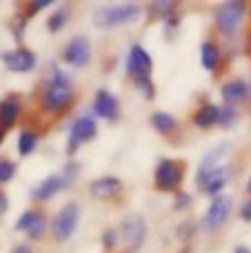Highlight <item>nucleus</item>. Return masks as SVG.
<instances>
[{
    "instance_id": "2eb2a0df",
    "label": "nucleus",
    "mask_w": 251,
    "mask_h": 253,
    "mask_svg": "<svg viewBox=\"0 0 251 253\" xmlns=\"http://www.w3.org/2000/svg\"><path fill=\"white\" fill-rule=\"evenodd\" d=\"M220 96H222V100H225L227 105H236V102L245 100V98L249 96V84L245 83V80H240V78L229 80V83L222 84Z\"/></svg>"
},
{
    "instance_id": "f8f14e48",
    "label": "nucleus",
    "mask_w": 251,
    "mask_h": 253,
    "mask_svg": "<svg viewBox=\"0 0 251 253\" xmlns=\"http://www.w3.org/2000/svg\"><path fill=\"white\" fill-rule=\"evenodd\" d=\"M0 58H2V62L7 65V69L16 71V74H27V71H31L36 67L34 51H29V49H25V47L13 49V51H4Z\"/></svg>"
},
{
    "instance_id": "bb28decb",
    "label": "nucleus",
    "mask_w": 251,
    "mask_h": 253,
    "mask_svg": "<svg viewBox=\"0 0 251 253\" xmlns=\"http://www.w3.org/2000/svg\"><path fill=\"white\" fill-rule=\"evenodd\" d=\"M44 215L42 213H38V218H36V222L29 227V231H27V236L31 238V240H38V238H42V233H44Z\"/></svg>"
},
{
    "instance_id": "0eeeda50",
    "label": "nucleus",
    "mask_w": 251,
    "mask_h": 253,
    "mask_svg": "<svg viewBox=\"0 0 251 253\" xmlns=\"http://www.w3.org/2000/svg\"><path fill=\"white\" fill-rule=\"evenodd\" d=\"M231 178V169L229 167H216V169H200L196 173V184L205 189V193L211 198H218L227 182Z\"/></svg>"
},
{
    "instance_id": "393cba45",
    "label": "nucleus",
    "mask_w": 251,
    "mask_h": 253,
    "mask_svg": "<svg viewBox=\"0 0 251 253\" xmlns=\"http://www.w3.org/2000/svg\"><path fill=\"white\" fill-rule=\"evenodd\" d=\"M238 120V114H236V109L231 105H227V107H222L220 109V120H218V125L220 126H225V129H229L231 125Z\"/></svg>"
},
{
    "instance_id": "c85d7f7f",
    "label": "nucleus",
    "mask_w": 251,
    "mask_h": 253,
    "mask_svg": "<svg viewBox=\"0 0 251 253\" xmlns=\"http://www.w3.org/2000/svg\"><path fill=\"white\" fill-rule=\"evenodd\" d=\"M16 173V165L11 160H0V182H9Z\"/></svg>"
},
{
    "instance_id": "c756f323",
    "label": "nucleus",
    "mask_w": 251,
    "mask_h": 253,
    "mask_svg": "<svg viewBox=\"0 0 251 253\" xmlns=\"http://www.w3.org/2000/svg\"><path fill=\"white\" fill-rule=\"evenodd\" d=\"M138 89H140L142 93H145V98H154L156 96V89H154V83H151V78H145V80H138Z\"/></svg>"
},
{
    "instance_id": "4468645a",
    "label": "nucleus",
    "mask_w": 251,
    "mask_h": 253,
    "mask_svg": "<svg viewBox=\"0 0 251 253\" xmlns=\"http://www.w3.org/2000/svg\"><path fill=\"white\" fill-rule=\"evenodd\" d=\"M93 109H96V114L105 120H116L118 114H120V105H118V100H116V96L109 93V91H105V89L96 93Z\"/></svg>"
},
{
    "instance_id": "39448f33",
    "label": "nucleus",
    "mask_w": 251,
    "mask_h": 253,
    "mask_svg": "<svg viewBox=\"0 0 251 253\" xmlns=\"http://www.w3.org/2000/svg\"><path fill=\"white\" fill-rule=\"evenodd\" d=\"M247 13V4L243 0H229V2L220 4L216 9V25L222 34H234L240 27V22L245 20Z\"/></svg>"
},
{
    "instance_id": "f3484780",
    "label": "nucleus",
    "mask_w": 251,
    "mask_h": 253,
    "mask_svg": "<svg viewBox=\"0 0 251 253\" xmlns=\"http://www.w3.org/2000/svg\"><path fill=\"white\" fill-rule=\"evenodd\" d=\"M218 120H220V107L211 105V102H205L194 114V125L198 129H211L218 125Z\"/></svg>"
},
{
    "instance_id": "f03ea898",
    "label": "nucleus",
    "mask_w": 251,
    "mask_h": 253,
    "mask_svg": "<svg viewBox=\"0 0 251 253\" xmlns=\"http://www.w3.org/2000/svg\"><path fill=\"white\" fill-rule=\"evenodd\" d=\"M142 9L138 4H114V7H102L93 13V25L98 29H114L118 25H127L133 22L136 18H140Z\"/></svg>"
},
{
    "instance_id": "f704fd0d",
    "label": "nucleus",
    "mask_w": 251,
    "mask_h": 253,
    "mask_svg": "<svg viewBox=\"0 0 251 253\" xmlns=\"http://www.w3.org/2000/svg\"><path fill=\"white\" fill-rule=\"evenodd\" d=\"M194 231V227H191V222H185L180 229H178V236H182V238H189V233Z\"/></svg>"
},
{
    "instance_id": "a19ab883",
    "label": "nucleus",
    "mask_w": 251,
    "mask_h": 253,
    "mask_svg": "<svg viewBox=\"0 0 251 253\" xmlns=\"http://www.w3.org/2000/svg\"><path fill=\"white\" fill-rule=\"evenodd\" d=\"M180 253H189V249H182V251H180Z\"/></svg>"
},
{
    "instance_id": "6ab92c4d",
    "label": "nucleus",
    "mask_w": 251,
    "mask_h": 253,
    "mask_svg": "<svg viewBox=\"0 0 251 253\" xmlns=\"http://www.w3.org/2000/svg\"><path fill=\"white\" fill-rule=\"evenodd\" d=\"M200 60H203V67L207 71H216L218 65H220V49H218V44L211 42V40L203 42V47H200Z\"/></svg>"
},
{
    "instance_id": "4c0bfd02",
    "label": "nucleus",
    "mask_w": 251,
    "mask_h": 253,
    "mask_svg": "<svg viewBox=\"0 0 251 253\" xmlns=\"http://www.w3.org/2000/svg\"><path fill=\"white\" fill-rule=\"evenodd\" d=\"M234 253H251V249H247V247H238V249H234Z\"/></svg>"
},
{
    "instance_id": "58836bf2",
    "label": "nucleus",
    "mask_w": 251,
    "mask_h": 253,
    "mask_svg": "<svg viewBox=\"0 0 251 253\" xmlns=\"http://www.w3.org/2000/svg\"><path fill=\"white\" fill-rule=\"evenodd\" d=\"M2 140H4V129H0V144H2Z\"/></svg>"
},
{
    "instance_id": "dca6fc26",
    "label": "nucleus",
    "mask_w": 251,
    "mask_h": 253,
    "mask_svg": "<svg viewBox=\"0 0 251 253\" xmlns=\"http://www.w3.org/2000/svg\"><path fill=\"white\" fill-rule=\"evenodd\" d=\"M62 187H65L62 175H49V178H44L42 182L31 191V198H34V200H49V198H53L58 191H62Z\"/></svg>"
},
{
    "instance_id": "9b49d317",
    "label": "nucleus",
    "mask_w": 251,
    "mask_h": 253,
    "mask_svg": "<svg viewBox=\"0 0 251 253\" xmlns=\"http://www.w3.org/2000/svg\"><path fill=\"white\" fill-rule=\"evenodd\" d=\"M98 133V126H96V120L89 118V116H83L78 118L71 126V135H69V153H74L78 149V144L83 142H89L93 140Z\"/></svg>"
},
{
    "instance_id": "20e7f679",
    "label": "nucleus",
    "mask_w": 251,
    "mask_h": 253,
    "mask_svg": "<svg viewBox=\"0 0 251 253\" xmlns=\"http://www.w3.org/2000/svg\"><path fill=\"white\" fill-rule=\"evenodd\" d=\"M182 178H185V165L176 160H169V158H163L156 167L154 173V182L158 191H178Z\"/></svg>"
},
{
    "instance_id": "aec40b11",
    "label": "nucleus",
    "mask_w": 251,
    "mask_h": 253,
    "mask_svg": "<svg viewBox=\"0 0 251 253\" xmlns=\"http://www.w3.org/2000/svg\"><path fill=\"white\" fill-rule=\"evenodd\" d=\"M151 125H154V129L163 135H169L178 129V120L173 118L171 114H165V111H156V114L151 116Z\"/></svg>"
},
{
    "instance_id": "473e14b6",
    "label": "nucleus",
    "mask_w": 251,
    "mask_h": 253,
    "mask_svg": "<svg viewBox=\"0 0 251 253\" xmlns=\"http://www.w3.org/2000/svg\"><path fill=\"white\" fill-rule=\"evenodd\" d=\"M76 169H78V165H76V162H74V165H67L65 167V178H62V180H65V184H69L71 180L76 178Z\"/></svg>"
},
{
    "instance_id": "a878e982",
    "label": "nucleus",
    "mask_w": 251,
    "mask_h": 253,
    "mask_svg": "<svg viewBox=\"0 0 251 253\" xmlns=\"http://www.w3.org/2000/svg\"><path fill=\"white\" fill-rule=\"evenodd\" d=\"M36 218H38V211H34V209H31V211H25V213H22L20 218H18L16 229H18V231H25V233H27V231H29L31 224L36 222Z\"/></svg>"
},
{
    "instance_id": "cd10ccee",
    "label": "nucleus",
    "mask_w": 251,
    "mask_h": 253,
    "mask_svg": "<svg viewBox=\"0 0 251 253\" xmlns=\"http://www.w3.org/2000/svg\"><path fill=\"white\" fill-rule=\"evenodd\" d=\"M118 231L116 229H107L105 233H102V247H105L107 251H114L116 247H118Z\"/></svg>"
},
{
    "instance_id": "423d86ee",
    "label": "nucleus",
    "mask_w": 251,
    "mask_h": 253,
    "mask_svg": "<svg viewBox=\"0 0 251 253\" xmlns=\"http://www.w3.org/2000/svg\"><path fill=\"white\" fill-rule=\"evenodd\" d=\"M78 215H80V209L76 202H69V205H65L58 211V215L53 218V224H51L53 236H56L58 242H67L74 236L76 224H78Z\"/></svg>"
},
{
    "instance_id": "9d476101",
    "label": "nucleus",
    "mask_w": 251,
    "mask_h": 253,
    "mask_svg": "<svg viewBox=\"0 0 251 253\" xmlns=\"http://www.w3.org/2000/svg\"><path fill=\"white\" fill-rule=\"evenodd\" d=\"M89 58H91V44L84 36L71 38L69 44L65 47V53H62V60L74 67H84L89 62Z\"/></svg>"
},
{
    "instance_id": "e433bc0d",
    "label": "nucleus",
    "mask_w": 251,
    "mask_h": 253,
    "mask_svg": "<svg viewBox=\"0 0 251 253\" xmlns=\"http://www.w3.org/2000/svg\"><path fill=\"white\" fill-rule=\"evenodd\" d=\"M11 253H31V249H29V247H27V245H18V247H16V249H13Z\"/></svg>"
},
{
    "instance_id": "1a4fd4ad",
    "label": "nucleus",
    "mask_w": 251,
    "mask_h": 253,
    "mask_svg": "<svg viewBox=\"0 0 251 253\" xmlns=\"http://www.w3.org/2000/svg\"><path fill=\"white\" fill-rule=\"evenodd\" d=\"M151 69H154L151 56L145 51V47L133 44V47L129 49V58H127V74L133 78V83H138V80L149 78Z\"/></svg>"
},
{
    "instance_id": "7c9ffc66",
    "label": "nucleus",
    "mask_w": 251,
    "mask_h": 253,
    "mask_svg": "<svg viewBox=\"0 0 251 253\" xmlns=\"http://www.w3.org/2000/svg\"><path fill=\"white\" fill-rule=\"evenodd\" d=\"M189 205H191V196H189V193H185V191L176 193V200H173V209L180 211V209H187Z\"/></svg>"
},
{
    "instance_id": "2f4dec72",
    "label": "nucleus",
    "mask_w": 251,
    "mask_h": 253,
    "mask_svg": "<svg viewBox=\"0 0 251 253\" xmlns=\"http://www.w3.org/2000/svg\"><path fill=\"white\" fill-rule=\"evenodd\" d=\"M51 4V0H36V2H29L27 4V16H34L36 11H40V9H44V7H49Z\"/></svg>"
},
{
    "instance_id": "7ed1b4c3",
    "label": "nucleus",
    "mask_w": 251,
    "mask_h": 253,
    "mask_svg": "<svg viewBox=\"0 0 251 253\" xmlns=\"http://www.w3.org/2000/svg\"><path fill=\"white\" fill-rule=\"evenodd\" d=\"M120 242L125 245V253H136L145 242L147 236V227H145V220L142 215L138 213H129L127 218L120 222Z\"/></svg>"
},
{
    "instance_id": "ddd939ff",
    "label": "nucleus",
    "mask_w": 251,
    "mask_h": 253,
    "mask_svg": "<svg viewBox=\"0 0 251 253\" xmlns=\"http://www.w3.org/2000/svg\"><path fill=\"white\" fill-rule=\"evenodd\" d=\"M123 191V182L114 175H105V178H98L89 184V193H91L96 200H111V198L120 196Z\"/></svg>"
},
{
    "instance_id": "72a5a7b5",
    "label": "nucleus",
    "mask_w": 251,
    "mask_h": 253,
    "mask_svg": "<svg viewBox=\"0 0 251 253\" xmlns=\"http://www.w3.org/2000/svg\"><path fill=\"white\" fill-rule=\"evenodd\" d=\"M240 218H243L245 222H251V200L240 207Z\"/></svg>"
},
{
    "instance_id": "f257e3e1",
    "label": "nucleus",
    "mask_w": 251,
    "mask_h": 253,
    "mask_svg": "<svg viewBox=\"0 0 251 253\" xmlns=\"http://www.w3.org/2000/svg\"><path fill=\"white\" fill-rule=\"evenodd\" d=\"M74 102V89H71V83L62 71L56 69L51 83L47 84V89L42 91V107L51 114H60L67 107Z\"/></svg>"
},
{
    "instance_id": "ea45409f",
    "label": "nucleus",
    "mask_w": 251,
    "mask_h": 253,
    "mask_svg": "<svg viewBox=\"0 0 251 253\" xmlns=\"http://www.w3.org/2000/svg\"><path fill=\"white\" fill-rule=\"evenodd\" d=\"M247 191L251 193V178H249V182H247Z\"/></svg>"
},
{
    "instance_id": "4be33fe9",
    "label": "nucleus",
    "mask_w": 251,
    "mask_h": 253,
    "mask_svg": "<svg viewBox=\"0 0 251 253\" xmlns=\"http://www.w3.org/2000/svg\"><path fill=\"white\" fill-rule=\"evenodd\" d=\"M227 151H229V144H227V142L218 144L216 149H211V151H209L207 156L203 158V167H200V169H207V171H209V169H216V167H218V160H220V158L225 156Z\"/></svg>"
},
{
    "instance_id": "a211bd4d",
    "label": "nucleus",
    "mask_w": 251,
    "mask_h": 253,
    "mask_svg": "<svg viewBox=\"0 0 251 253\" xmlns=\"http://www.w3.org/2000/svg\"><path fill=\"white\" fill-rule=\"evenodd\" d=\"M18 116H20V102L16 96H9L0 102V129H9L16 125Z\"/></svg>"
},
{
    "instance_id": "b1692460",
    "label": "nucleus",
    "mask_w": 251,
    "mask_h": 253,
    "mask_svg": "<svg viewBox=\"0 0 251 253\" xmlns=\"http://www.w3.org/2000/svg\"><path fill=\"white\" fill-rule=\"evenodd\" d=\"M67 20H69V9H58L56 13H51L47 20V29L49 31H60L62 27L67 25Z\"/></svg>"
},
{
    "instance_id": "412c9836",
    "label": "nucleus",
    "mask_w": 251,
    "mask_h": 253,
    "mask_svg": "<svg viewBox=\"0 0 251 253\" xmlns=\"http://www.w3.org/2000/svg\"><path fill=\"white\" fill-rule=\"evenodd\" d=\"M36 144H38V133L36 131H31V129L20 131V135H18V151H20V156L34 153Z\"/></svg>"
},
{
    "instance_id": "5701e85b",
    "label": "nucleus",
    "mask_w": 251,
    "mask_h": 253,
    "mask_svg": "<svg viewBox=\"0 0 251 253\" xmlns=\"http://www.w3.org/2000/svg\"><path fill=\"white\" fill-rule=\"evenodd\" d=\"M176 2L171 0H163V2H151L149 4V16L151 18H171Z\"/></svg>"
},
{
    "instance_id": "c9c22d12",
    "label": "nucleus",
    "mask_w": 251,
    "mask_h": 253,
    "mask_svg": "<svg viewBox=\"0 0 251 253\" xmlns=\"http://www.w3.org/2000/svg\"><path fill=\"white\" fill-rule=\"evenodd\" d=\"M7 209H9V200H7V196L0 191V213H4Z\"/></svg>"
},
{
    "instance_id": "6e6552de",
    "label": "nucleus",
    "mask_w": 251,
    "mask_h": 253,
    "mask_svg": "<svg viewBox=\"0 0 251 253\" xmlns=\"http://www.w3.org/2000/svg\"><path fill=\"white\" fill-rule=\"evenodd\" d=\"M231 207H234V198H229V196L213 198V202L209 205L207 213H205V218H203L205 229H207V231H218V229L227 222V218H229Z\"/></svg>"
}]
</instances>
